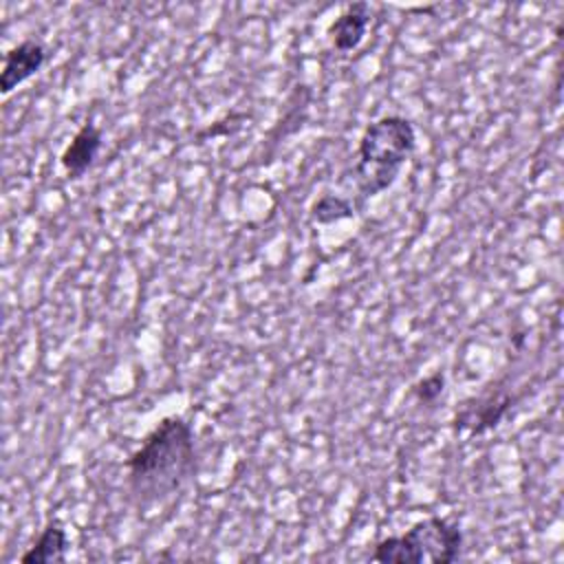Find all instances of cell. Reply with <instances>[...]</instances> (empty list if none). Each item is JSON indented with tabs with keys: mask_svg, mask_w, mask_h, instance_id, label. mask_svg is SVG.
Here are the masks:
<instances>
[{
	"mask_svg": "<svg viewBox=\"0 0 564 564\" xmlns=\"http://www.w3.org/2000/svg\"><path fill=\"white\" fill-rule=\"evenodd\" d=\"M123 467L128 489L139 505L148 507L174 496L196 469L192 425L181 416L161 419L126 458Z\"/></svg>",
	"mask_w": 564,
	"mask_h": 564,
	"instance_id": "obj_1",
	"label": "cell"
},
{
	"mask_svg": "<svg viewBox=\"0 0 564 564\" xmlns=\"http://www.w3.org/2000/svg\"><path fill=\"white\" fill-rule=\"evenodd\" d=\"M416 148V130L401 115H383L366 126L357 143L352 178L361 196L370 198L388 189Z\"/></svg>",
	"mask_w": 564,
	"mask_h": 564,
	"instance_id": "obj_2",
	"label": "cell"
},
{
	"mask_svg": "<svg viewBox=\"0 0 564 564\" xmlns=\"http://www.w3.org/2000/svg\"><path fill=\"white\" fill-rule=\"evenodd\" d=\"M463 549V531L458 524L441 516L414 522L405 533L383 538L370 553L381 564H452Z\"/></svg>",
	"mask_w": 564,
	"mask_h": 564,
	"instance_id": "obj_3",
	"label": "cell"
},
{
	"mask_svg": "<svg viewBox=\"0 0 564 564\" xmlns=\"http://www.w3.org/2000/svg\"><path fill=\"white\" fill-rule=\"evenodd\" d=\"M513 405V394L511 392H491L478 399H469L463 403V408L454 414V430L456 432H467L471 436L485 434L502 423L507 412Z\"/></svg>",
	"mask_w": 564,
	"mask_h": 564,
	"instance_id": "obj_4",
	"label": "cell"
},
{
	"mask_svg": "<svg viewBox=\"0 0 564 564\" xmlns=\"http://www.w3.org/2000/svg\"><path fill=\"white\" fill-rule=\"evenodd\" d=\"M46 57H48V53H46L44 44L37 40H24V42L11 46L4 53V64H2V73H0V93L9 95L20 84H24L35 73H40L42 66L46 64Z\"/></svg>",
	"mask_w": 564,
	"mask_h": 564,
	"instance_id": "obj_5",
	"label": "cell"
},
{
	"mask_svg": "<svg viewBox=\"0 0 564 564\" xmlns=\"http://www.w3.org/2000/svg\"><path fill=\"white\" fill-rule=\"evenodd\" d=\"M370 22H372L370 4L352 2L328 24L326 35H328L333 48H337L339 53H348V51H355L364 42Z\"/></svg>",
	"mask_w": 564,
	"mask_h": 564,
	"instance_id": "obj_6",
	"label": "cell"
},
{
	"mask_svg": "<svg viewBox=\"0 0 564 564\" xmlns=\"http://www.w3.org/2000/svg\"><path fill=\"white\" fill-rule=\"evenodd\" d=\"M104 143V134L99 130V126H95L93 121H86L70 139V143L64 148L59 161L62 167L66 170L68 178H79L84 176V172L95 163L99 150Z\"/></svg>",
	"mask_w": 564,
	"mask_h": 564,
	"instance_id": "obj_7",
	"label": "cell"
},
{
	"mask_svg": "<svg viewBox=\"0 0 564 564\" xmlns=\"http://www.w3.org/2000/svg\"><path fill=\"white\" fill-rule=\"evenodd\" d=\"M70 546L68 533L59 520H48L37 535L35 544L22 553V564H51V562H66V551Z\"/></svg>",
	"mask_w": 564,
	"mask_h": 564,
	"instance_id": "obj_8",
	"label": "cell"
},
{
	"mask_svg": "<svg viewBox=\"0 0 564 564\" xmlns=\"http://www.w3.org/2000/svg\"><path fill=\"white\" fill-rule=\"evenodd\" d=\"M355 216V207L348 198L324 194L311 205V220L317 225H333L337 220H346Z\"/></svg>",
	"mask_w": 564,
	"mask_h": 564,
	"instance_id": "obj_9",
	"label": "cell"
},
{
	"mask_svg": "<svg viewBox=\"0 0 564 564\" xmlns=\"http://www.w3.org/2000/svg\"><path fill=\"white\" fill-rule=\"evenodd\" d=\"M445 390V375L438 370V372H432L423 379H419L414 386H412V394L414 399L421 403V405H434L438 401V397L443 394Z\"/></svg>",
	"mask_w": 564,
	"mask_h": 564,
	"instance_id": "obj_10",
	"label": "cell"
}]
</instances>
